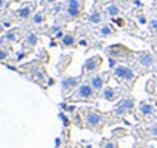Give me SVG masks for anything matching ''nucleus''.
Instances as JSON below:
<instances>
[{
	"label": "nucleus",
	"mask_w": 157,
	"mask_h": 148,
	"mask_svg": "<svg viewBox=\"0 0 157 148\" xmlns=\"http://www.w3.org/2000/svg\"><path fill=\"white\" fill-rule=\"evenodd\" d=\"M79 113H81V118L84 122V128H87L93 133H101L104 130V127L108 124V118L113 116V111L102 113L92 107H81Z\"/></svg>",
	"instance_id": "nucleus-1"
},
{
	"label": "nucleus",
	"mask_w": 157,
	"mask_h": 148,
	"mask_svg": "<svg viewBox=\"0 0 157 148\" xmlns=\"http://www.w3.org/2000/svg\"><path fill=\"white\" fill-rule=\"evenodd\" d=\"M113 76L117 83L127 86L128 90L133 89L134 86V81L137 80V75L134 72V69L131 66H125V64H117L114 69H113Z\"/></svg>",
	"instance_id": "nucleus-2"
},
{
	"label": "nucleus",
	"mask_w": 157,
	"mask_h": 148,
	"mask_svg": "<svg viewBox=\"0 0 157 148\" xmlns=\"http://www.w3.org/2000/svg\"><path fill=\"white\" fill-rule=\"evenodd\" d=\"M99 95H98V92L92 87V84H90V81L87 80V81H82L81 83V86L69 96V101L70 102H76V101H86V102H95L96 98H98Z\"/></svg>",
	"instance_id": "nucleus-3"
},
{
	"label": "nucleus",
	"mask_w": 157,
	"mask_h": 148,
	"mask_svg": "<svg viewBox=\"0 0 157 148\" xmlns=\"http://www.w3.org/2000/svg\"><path fill=\"white\" fill-rule=\"evenodd\" d=\"M136 118L145 122H153L157 119V102L154 99H145L137 104Z\"/></svg>",
	"instance_id": "nucleus-4"
},
{
	"label": "nucleus",
	"mask_w": 157,
	"mask_h": 148,
	"mask_svg": "<svg viewBox=\"0 0 157 148\" xmlns=\"http://www.w3.org/2000/svg\"><path fill=\"white\" fill-rule=\"evenodd\" d=\"M134 64H136V67H139L140 73H144V72L156 69L157 60L153 52L140 50V52H136V55H134Z\"/></svg>",
	"instance_id": "nucleus-5"
},
{
	"label": "nucleus",
	"mask_w": 157,
	"mask_h": 148,
	"mask_svg": "<svg viewBox=\"0 0 157 148\" xmlns=\"http://www.w3.org/2000/svg\"><path fill=\"white\" fill-rule=\"evenodd\" d=\"M105 53L108 55L110 60H127V61H131L133 56L136 55L133 50H130L128 48H125L124 45H113V46H108L105 49Z\"/></svg>",
	"instance_id": "nucleus-6"
},
{
	"label": "nucleus",
	"mask_w": 157,
	"mask_h": 148,
	"mask_svg": "<svg viewBox=\"0 0 157 148\" xmlns=\"http://www.w3.org/2000/svg\"><path fill=\"white\" fill-rule=\"evenodd\" d=\"M82 83V75L79 76H64L61 80V95L64 98H69Z\"/></svg>",
	"instance_id": "nucleus-7"
},
{
	"label": "nucleus",
	"mask_w": 157,
	"mask_h": 148,
	"mask_svg": "<svg viewBox=\"0 0 157 148\" xmlns=\"http://www.w3.org/2000/svg\"><path fill=\"white\" fill-rule=\"evenodd\" d=\"M136 108V101L133 96H125L119 104H116V107L113 108V115L116 118H122V116H127L130 113H133Z\"/></svg>",
	"instance_id": "nucleus-8"
},
{
	"label": "nucleus",
	"mask_w": 157,
	"mask_h": 148,
	"mask_svg": "<svg viewBox=\"0 0 157 148\" xmlns=\"http://www.w3.org/2000/svg\"><path fill=\"white\" fill-rule=\"evenodd\" d=\"M102 56L101 55H93V56H90V58H87L86 61H84V64H82V76H93L98 70H99V67L102 66Z\"/></svg>",
	"instance_id": "nucleus-9"
},
{
	"label": "nucleus",
	"mask_w": 157,
	"mask_h": 148,
	"mask_svg": "<svg viewBox=\"0 0 157 148\" xmlns=\"http://www.w3.org/2000/svg\"><path fill=\"white\" fill-rule=\"evenodd\" d=\"M21 38H23V31L20 28H12V29H9V31H6L3 34V37L0 38V46L8 48L9 45L20 43Z\"/></svg>",
	"instance_id": "nucleus-10"
},
{
	"label": "nucleus",
	"mask_w": 157,
	"mask_h": 148,
	"mask_svg": "<svg viewBox=\"0 0 157 148\" xmlns=\"http://www.w3.org/2000/svg\"><path fill=\"white\" fill-rule=\"evenodd\" d=\"M113 75V72H110V70H107V72H101V73H95L93 76H90V84H92V87L98 92V93H101L102 92V89L105 87V84L108 83V80H110V76Z\"/></svg>",
	"instance_id": "nucleus-11"
},
{
	"label": "nucleus",
	"mask_w": 157,
	"mask_h": 148,
	"mask_svg": "<svg viewBox=\"0 0 157 148\" xmlns=\"http://www.w3.org/2000/svg\"><path fill=\"white\" fill-rule=\"evenodd\" d=\"M82 0H67L66 3V17L69 20H75L81 15Z\"/></svg>",
	"instance_id": "nucleus-12"
},
{
	"label": "nucleus",
	"mask_w": 157,
	"mask_h": 148,
	"mask_svg": "<svg viewBox=\"0 0 157 148\" xmlns=\"http://www.w3.org/2000/svg\"><path fill=\"white\" fill-rule=\"evenodd\" d=\"M121 95H122V89H119V87H110V86H105L104 89H102V92L99 93V96L105 101H108V102H114L116 99L121 98Z\"/></svg>",
	"instance_id": "nucleus-13"
},
{
	"label": "nucleus",
	"mask_w": 157,
	"mask_h": 148,
	"mask_svg": "<svg viewBox=\"0 0 157 148\" xmlns=\"http://www.w3.org/2000/svg\"><path fill=\"white\" fill-rule=\"evenodd\" d=\"M34 8H35L34 3H28V5H25L23 8H20V9L15 12L17 18H20V20H28V18H31V17L34 15Z\"/></svg>",
	"instance_id": "nucleus-14"
},
{
	"label": "nucleus",
	"mask_w": 157,
	"mask_h": 148,
	"mask_svg": "<svg viewBox=\"0 0 157 148\" xmlns=\"http://www.w3.org/2000/svg\"><path fill=\"white\" fill-rule=\"evenodd\" d=\"M61 43V48H64V49H69V48H75L76 45H78V41H76V37H75V34H72V32H64V35H63V38L59 40Z\"/></svg>",
	"instance_id": "nucleus-15"
},
{
	"label": "nucleus",
	"mask_w": 157,
	"mask_h": 148,
	"mask_svg": "<svg viewBox=\"0 0 157 148\" xmlns=\"http://www.w3.org/2000/svg\"><path fill=\"white\" fill-rule=\"evenodd\" d=\"M96 34L101 37V38H108V37H113V35H117V31L111 26V25H102L98 28Z\"/></svg>",
	"instance_id": "nucleus-16"
},
{
	"label": "nucleus",
	"mask_w": 157,
	"mask_h": 148,
	"mask_svg": "<svg viewBox=\"0 0 157 148\" xmlns=\"http://www.w3.org/2000/svg\"><path fill=\"white\" fill-rule=\"evenodd\" d=\"M99 148H119V141L116 138H104L99 142Z\"/></svg>",
	"instance_id": "nucleus-17"
},
{
	"label": "nucleus",
	"mask_w": 157,
	"mask_h": 148,
	"mask_svg": "<svg viewBox=\"0 0 157 148\" xmlns=\"http://www.w3.org/2000/svg\"><path fill=\"white\" fill-rule=\"evenodd\" d=\"M37 43H38V35L35 32H28L26 34V38H25V46L29 48V49H32V48L37 46Z\"/></svg>",
	"instance_id": "nucleus-18"
},
{
	"label": "nucleus",
	"mask_w": 157,
	"mask_h": 148,
	"mask_svg": "<svg viewBox=\"0 0 157 148\" xmlns=\"http://www.w3.org/2000/svg\"><path fill=\"white\" fill-rule=\"evenodd\" d=\"M89 23H92V25H99L101 21H104V15H102V12L101 11H98V9H95L90 15H89Z\"/></svg>",
	"instance_id": "nucleus-19"
},
{
	"label": "nucleus",
	"mask_w": 157,
	"mask_h": 148,
	"mask_svg": "<svg viewBox=\"0 0 157 148\" xmlns=\"http://www.w3.org/2000/svg\"><path fill=\"white\" fill-rule=\"evenodd\" d=\"M31 21H32V25H35V26L43 25V23L46 21V12H44V11H38V12H35V14L31 17Z\"/></svg>",
	"instance_id": "nucleus-20"
},
{
	"label": "nucleus",
	"mask_w": 157,
	"mask_h": 148,
	"mask_svg": "<svg viewBox=\"0 0 157 148\" xmlns=\"http://www.w3.org/2000/svg\"><path fill=\"white\" fill-rule=\"evenodd\" d=\"M145 90L148 95H153V96H157V78H153L147 83L145 86Z\"/></svg>",
	"instance_id": "nucleus-21"
},
{
	"label": "nucleus",
	"mask_w": 157,
	"mask_h": 148,
	"mask_svg": "<svg viewBox=\"0 0 157 148\" xmlns=\"http://www.w3.org/2000/svg\"><path fill=\"white\" fill-rule=\"evenodd\" d=\"M144 133H145V136H148L151 139H157V124H153V125L147 127L144 130Z\"/></svg>",
	"instance_id": "nucleus-22"
},
{
	"label": "nucleus",
	"mask_w": 157,
	"mask_h": 148,
	"mask_svg": "<svg viewBox=\"0 0 157 148\" xmlns=\"http://www.w3.org/2000/svg\"><path fill=\"white\" fill-rule=\"evenodd\" d=\"M107 14H108L110 17H117V15L121 14V8H119L117 5H108V6H107Z\"/></svg>",
	"instance_id": "nucleus-23"
},
{
	"label": "nucleus",
	"mask_w": 157,
	"mask_h": 148,
	"mask_svg": "<svg viewBox=\"0 0 157 148\" xmlns=\"http://www.w3.org/2000/svg\"><path fill=\"white\" fill-rule=\"evenodd\" d=\"M148 31H150L153 35L157 37V17H153V18L148 21Z\"/></svg>",
	"instance_id": "nucleus-24"
},
{
	"label": "nucleus",
	"mask_w": 157,
	"mask_h": 148,
	"mask_svg": "<svg viewBox=\"0 0 157 148\" xmlns=\"http://www.w3.org/2000/svg\"><path fill=\"white\" fill-rule=\"evenodd\" d=\"M9 53H11V50L8 49V48H0V61H6L8 58H9Z\"/></svg>",
	"instance_id": "nucleus-25"
},
{
	"label": "nucleus",
	"mask_w": 157,
	"mask_h": 148,
	"mask_svg": "<svg viewBox=\"0 0 157 148\" xmlns=\"http://www.w3.org/2000/svg\"><path fill=\"white\" fill-rule=\"evenodd\" d=\"M73 148H92V145L90 144H84V142H78Z\"/></svg>",
	"instance_id": "nucleus-26"
},
{
	"label": "nucleus",
	"mask_w": 157,
	"mask_h": 148,
	"mask_svg": "<svg viewBox=\"0 0 157 148\" xmlns=\"http://www.w3.org/2000/svg\"><path fill=\"white\" fill-rule=\"evenodd\" d=\"M6 5H8V0H0V9L6 8Z\"/></svg>",
	"instance_id": "nucleus-27"
},
{
	"label": "nucleus",
	"mask_w": 157,
	"mask_h": 148,
	"mask_svg": "<svg viewBox=\"0 0 157 148\" xmlns=\"http://www.w3.org/2000/svg\"><path fill=\"white\" fill-rule=\"evenodd\" d=\"M0 34H5V25L0 23Z\"/></svg>",
	"instance_id": "nucleus-28"
},
{
	"label": "nucleus",
	"mask_w": 157,
	"mask_h": 148,
	"mask_svg": "<svg viewBox=\"0 0 157 148\" xmlns=\"http://www.w3.org/2000/svg\"><path fill=\"white\" fill-rule=\"evenodd\" d=\"M56 0H43V3H55Z\"/></svg>",
	"instance_id": "nucleus-29"
},
{
	"label": "nucleus",
	"mask_w": 157,
	"mask_h": 148,
	"mask_svg": "<svg viewBox=\"0 0 157 148\" xmlns=\"http://www.w3.org/2000/svg\"><path fill=\"white\" fill-rule=\"evenodd\" d=\"M59 148H69V144H64L63 147H59Z\"/></svg>",
	"instance_id": "nucleus-30"
}]
</instances>
